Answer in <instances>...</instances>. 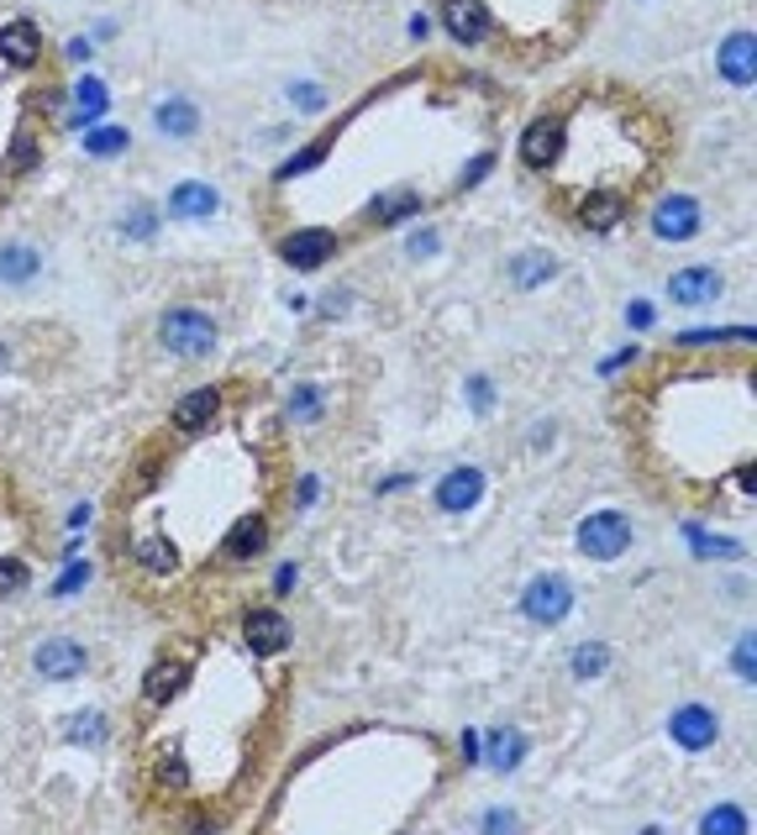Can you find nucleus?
Instances as JSON below:
<instances>
[{"label": "nucleus", "mask_w": 757, "mask_h": 835, "mask_svg": "<svg viewBox=\"0 0 757 835\" xmlns=\"http://www.w3.org/2000/svg\"><path fill=\"white\" fill-rule=\"evenodd\" d=\"M158 342L174 353V358H211L216 353V321L195 305H174L158 316Z\"/></svg>", "instance_id": "nucleus-1"}, {"label": "nucleus", "mask_w": 757, "mask_h": 835, "mask_svg": "<svg viewBox=\"0 0 757 835\" xmlns=\"http://www.w3.org/2000/svg\"><path fill=\"white\" fill-rule=\"evenodd\" d=\"M574 541H578L584 557H595V563H615V557L632 547V520H626L621 509H595V515L578 520Z\"/></svg>", "instance_id": "nucleus-2"}, {"label": "nucleus", "mask_w": 757, "mask_h": 835, "mask_svg": "<svg viewBox=\"0 0 757 835\" xmlns=\"http://www.w3.org/2000/svg\"><path fill=\"white\" fill-rule=\"evenodd\" d=\"M521 610H526V621H532V626H558V621L574 610V584H569L563 573H542V578H532V584H526Z\"/></svg>", "instance_id": "nucleus-3"}, {"label": "nucleus", "mask_w": 757, "mask_h": 835, "mask_svg": "<svg viewBox=\"0 0 757 835\" xmlns=\"http://www.w3.org/2000/svg\"><path fill=\"white\" fill-rule=\"evenodd\" d=\"M705 226V210L695 195H663L652 210V237L658 242H689Z\"/></svg>", "instance_id": "nucleus-4"}, {"label": "nucleus", "mask_w": 757, "mask_h": 835, "mask_svg": "<svg viewBox=\"0 0 757 835\" xmlns=\"http://www.w3.org/2000/svg\"><path fill=\"white\" fill-rule=\"evenodd\" d=\"M668 736H673V746H684V751H705V746H716V736H721V715L710 704H679L668 715Z\"/></svg>", "instance_id": "nucleus-5"}, {"label": "nucleus", "mask_w": 757, "mask_h": 835, "mask_svg": "<svg viewBox=\"0 0 757 835\" xmlns=\"http://www.w3.org/2000/svg\"><path fill=\"white\" fill-rule=\"evenodd\" d=\"M32 667H37L42 678L63 684V678H80V673L90 667V652H85L80 641H69V636H48V641L32 652Z\"/></svg>", "instance_id": "nucleus-6"}, {"label": "nucleus", "mask_w": 757, "mask_h": 835, "mask_svg": "<svg viewBox=\"0 0 757 835\" xmlns=\"http://www.w3.org/2000/svg\"><path fill=\"white\" fill-rule=\"evenodd\" d=\"M563 137H569V126L558 116H537L526 132H521V158H526V169H552L558 158H563Z\"/></svg>", "instance_id": "nucleus-7"}, {"label": "nucleus", "mask_w": 757, "mask_h": 835, "mask_svg": "<svg viewBox=\"0 0 757 835\" xmlns=\"http://www.w3.org/2000/svg\"><path fill=\"white\" fill-rule=\"evenodd\" d=\"M716 69H721V79H727L731 90H753V79H757V37L753 32H731L727 42H721V53H716Z\"/></svg>", "instance_id": "nucleus-8"}, {"label": "nucleus", "mask_w": 757, "mask_h": 835, "mask_svg": "<svg viewBox=\"0 0 757 835\" xmlns=\"http://www.w3.org/2000/svg\"><path fill=\"white\" fill-rule=\"evenodd\" d=\"M332 253H337V232H327V226H301V232H290L279 242V258L290 269H321Z\"/></svg>", "instance_id": "nucleus-9"}, {"label": "nucleus", "mask_w": 757, "mask_h": 835, "mask_svg": "<svg viewBox=\"0 0 757 835\" xmlns=\"http://www.w3.org/2000/svg\"><path fill=\"white\" fill-rule=\"evenodd\" d=\"M727 295V279L716 269H679L668 279V299L673 305H684V310H699V305H710V299Z\"/></svg>", "instance_id": "nucleus-10"}, {"label": "nucleus", "mask_w": 757, "mask_h": 835, "mask_svg": "<svg viewBox=\"0 0 757 835\" xmlns=\"http://www.w3.org/2000/svg\"><path fill=\"white\" fill-rule=\"evenodd\" d=\"M152 132H158L163 143H190V137L200 132V106L184 100V95L158 100V106H152Z\"/></svg>", "instance_id": "nucleus-11"}, {"label": "nucleus", "mask_w": 757, "mask_h": 835, "mask_svg": "<svg viewBox=\"0 0 757 835\" xmlns=\"http://www.w3.org/2000/svg\"><path fill=\"white\" fill-rule=\"evenodd\" d=\"M442 27H448V37H453V42H463V48L485 42V37H489L485 0H442Z\"/></svg>", "instance_id": "nucleus-12"}, {"label": "nucleus", "mask_w": 757, "mask_h": 835, "mask_svg": "<svg viewBox=\"0 0 757 835\" xmlns=\"http://www.w3.org/2000/svg\"><path fill=\"white\" fill-rule=\"evenodd\" d=\"M243 636H247V647H253L258 656H273V652L290 647V621H284L279 610H247Z\"/></svg>", "instance_id": "nucleus-13"}, {"label": "nucleus", "mask_w": 757, "mask_h": 835, "mask_svg": "<svg viewBox=\"0 0 757 835\" xmlns=\"http://www.w3.org/2000/svg\"><path fill=\"white\" fill-rule=\"evenodd\" d=\"M479 494H485V474H479V468H453V474L437 483V505L448 509V515L474 509L479 505Z\"/></svg>", "instance_id": "nucleus-14"}, {"label": "nucleus", "mask_w": 757, "mask_h": 835, "mask_svg": "<svg viewBox=\"0 0 757 835\" xmlns=\"http://www.w3.org/2000/svg\"><path fill=\"white\" fill-rule=\"evenodd\" d=\"M621 216H626V195L621 189H589L584 200H578V226H589V232H610V226H621Z\"/></svg>", "instance_id": "nucleus-15"}, {"label": "nucleus", "mask_w": 757, "mask_h": 835, "mask_svg": "<svg viewBox=\"0 0 757 835\" xmlns=\"http://www.w3.org/2000/svg\"><path fill=\"white\" fill-rule=\"evenodd\" d=\"M221 210V195H216L211 184L200 180H184L169 189V216H180V221H206V216H216Z\"/></svg>", "instance_id": "nucleus-16"}, {"label": "nucleus", "mask_w": 757, "mask_h": 835, "mask_svg": "<svg viewBox=\"0 0 757 835\" xmlns=\"http://www.w3.org/2000/svg\"><path fill=\"white\" fill-rule=\"evenodd\" d=\"M0 59L11 63V69H32V63L42 59V32L32 27V22H5L0 27Z\"/></svg>", "instance_id": "nucleus-17"}, {"label": "nucleus", "mask_w": 757, "mask_h": 835, "mask_svg": "<svg viewBox=\"0 0 757 835\" xmlns=\"http://www.w3.org/2000/svg\"><path fill=\"white\" fill-rule=\"evenodd\" d=\"M42 269V253L32 242H0V284H32Z\"/></svg>", "instance_id": "nucleus-18"}, {"label": "nucleus", "mask_w": 757, "mask_h": 835, "mask_svg": "<svg viewBox=\"0 0 757 835\" xmlns=\"http://www.w3.org/2000/svg\"><path fill=\"white\" fill-rule=\"evenodd\" d=\"M106 106H111V90L95 79V74H85V79H74V116H69V126H95V121L106 116Z\"/></svg>", "instance_id": "nucleus-19"}, {"label": "nucleus", "mask_w": 757, "mask_h": 835, "mask_svg": "<svg viewBox=\"0 0 757 835\" xmlns=\"http://www.w3.org/2000/svg\"><path fill=\"white\" fill-rule=\"evenodd\" d=\"M221 410V394L216 389H195V394H184L180 405H174V426L180 431H206Z\"/></svg>", "instance_id": "nucleus-20"}, {"label": "nucleus", "mask_w": 757, "mask_h": 835, "mask_svg": "<svg viewBox=\"0 0 757 835\" xmlns=\"http://www.w3.org/2000/svg\"><path fill=\"white\" fill-rule=\"evenodd\" d=\"M485 757H489V768H495V773H515V768H521V757H526V736H521L515 725H500V730H489Z\"/></svg>", "instance_id": "nucleus-21"}, {"label": "nucleus", "mask_w": 757, "mask_h": 835, "mask_svg": "<svg viewBox=\"0 0 757 835\" xmlns=\"http://www.w3.org/2000/svg\"><path fill=\"white\" fill-rule=\"evenodd\" d=\"M416 210H422V195H416V189H384V195L368 200V221H374V226H394V221H405V216H416Z\"/></svg>", "instance_id": "nucleus-22"}, {"label": "nucleus", "mask_w": 757, "mask_h": 835, "mask_svg": "<svg viewBox=\"0 0 757 835\" xmlns=\"http://www.w3.org/2000/svg\"><path fill=\"white\" fill-rule=\"evenodd\" d=\"M264 541H269V526H264L258 515H243V520L227 531V557H232V563H253V557L264 552Z\"/></svg>", "instance_id": "nucleus-23"}, {"label": "nucleus", "mask_w": 757, "mask_h": 835, "mask_svg": "<svg viewBox=\"0 0 757 835\" xmlns=\"http://www.w3.org/2000/svg\"><path fill=\"white\" fill-rule=\"evenodd\" d=\"M184 684H190V667H184V662H152L143 693H148V704H169Z\"/></svg>", "instance_id": "nucleus-24"}, {"label": "nucleus", "mask_w": 757, "mask_h": 835, "mask_svg": "<svg viewBox=\"0 0 757 835\" xmlns=\"http://www.w3.org/2000/svg\"><path fill=\"white\" fill-rule=\"evenodd\" d=\"M126 148H132V132H126V126H111V121L85 126V152H90V158H122Z\"/></svg>", "instance_id": "nucleus-25"}, {"label": "nucleus", "mask_w": 757, "mask_h": 835, "mask_svg": "<svg viewBox=\"0 0 757 835\" xmlns=\"http://www.w3.org/2000/svg\"><path fill=\"white\" fill-rule=\"evenodd\" d=\"M747 831H753V820L736 805H716L699 814V835H747Z\"/></svg>", "instance_id": "nucleus-26"}, {"label": "nucleus", "mask_w": 757, "mask_h": 835, "mask_svg": "<svg viewBox=\"0 0 757 835\" xmlns=\"http://www.w3.org/2000/svg\"><path fill=\"white\" fill-rule=\"evenodd\" d=\"M137 563L163 578V573H174V567H180V552H174V541H169V537H143V541H137Z\"/></svg>", "instance_id": "nucleus-27"}, {"label": "nucleus", "mask_w": 757, "mask_h": 835, "mask_svg": "<svg viewBox=\"0 0 757 835\" xmlns=\"http://www.w3.org/2000/svg\"><path fill=\"white\" fill-rule=\"evenodd\" d=\"M689 541H695V557H721V563H742V557H747L742 541L710 537V531H699V526H689Z\"/></svg>", "instance_id": "nucleus-28"}, {"label": "nucleus", "mask_w": 757, "mask_h": 835, "mask_svg": "<svg viewBox=\"0 0 757 835\" xmlns=\"http://www.w3.org/2000/svg\"><path fill=\"white\" fill-rule=\"evenodd\" d=\"M569 667H574V678H600L610 667V647L606 641H578L574 656H569Z\"/></svg>", "instance_id": "nucleus-29"}, {"label": "nucleus", "mask_w": 757, "mask_h": 835, "mask_svg": "<svg viewBox=\"0 0 757 835\" xmlns=\"http://www.w3.org/2000/svg\"><path fill=\"white\" fill-rule=\"evenodd\" d=\"M552 273H558V263H552L547 253H526V258L511 269V279L521 284V290H537V284H542V279H552Z\"/></svg>", "instance_id": "nucleus-30"}, {"label": "nucleus", "mask_w": 757, "mask_h": 835, "mask_svg": "<svg viewBox=\"0 0 757 835\" xmlns=\"http://www.w3.org/2000/svg\"><path fill=\"white\" fill-rule=\"evenodd\" d=\"M69 741L74 746H100L106 741V720H100V710H80V715L69 720Z\"/></svg>", "instance_id": "nucleus-31"}, {"label": "nucleus", "mask_w": 757, "mask_h": 835, "mask_svg": "<svg viewBox=\"0 0 757 835\" xmlns=\"http://www.w3.org/2000/svg\"><path fill=\"white\" fill-rule=\"evenodd\" d=\"M731 667H736L742 684H753L757 678V636L753 630H742V641H736V652H731Z\"/></svg>", "instance_id": "nucleus-32"}, {"label": "nucleus", "mask_w": 757, "mask_h": 835, "mask_svg": "<svg viewBox=\"0 0 757 835\" xmlns=\"http://www.w3.org/2000/svg\"><path fill=\"white\" fill-rule=\"evenodd\" d=\"M152 226H158V216H152L148 206H132V210L122 216V232H126V237H137V242H148Z\"/></svg>", "instance_id": "nucleus-33"}, {"label": "nucleus", "mask_w": 757, "mask_h": 835, "mask_svg": "<svg viewBox=\"0 0 757 835\" xmlns=\"http://www.w3.org/2000/svg\"><path fill=\"white\" fill-rule=\"evenodd\" d=\"M321 158H327V143H310V148H301L290 163H284V169H279V180H295V174H305V169H310V163H321Z\"/></svg>", "instance_id": "nucleus-34"}, {"label": "nucleus", "mask_w": 757, "mask_h": 835, "mask_svg": "<svg viewBox=\"0 0 757 835\" xmlns=\"http://www.w3.org/2000/svg\"><path fill=\"white\" fill-rule=\"evenodd\" d=\"M290 416H295V420H316V416H321V394H316L310 384L295 389V394H290Z\"/></svg>", "instance_id": "nucleus-35"}, {"label": "nucleus", "mask_w": 757, "mask_h": 835, "mask_svg": "<svg viewBox=\"0 0 757 835\" xmlns=\"http://www.w3.org/2000/svg\"><path fill=\"white\" fill-rule=\"evenodd\" d=\"M290 100H295L301 111H321V106H327V95L316 90V85H290Z\"/></svg>", "instance_id": "nucleus-36"}, {"label": "nucleus", "mask_w": 757, "mask_h": 835, "mask_svg": "<svg viewBox=\"0 0 757 835\" xmlns=\"http://www.w3.org/2000/svg\"><path fill=\"white\" fill-rule=\"evenodd\" d=\"M158 783H174V788H184V762L169 751L163 762H158Z\"/></svg>", "instance_id": "nucleus-37"}, {"label": "nucleus", "mask_w": 757, "mask_h": 835, "mask_svg": "<svg viewBox=\"0 0 757 835\" xmlns=\"http://www.w3.org/2000/svg\"><path fill=\"white\" fill-rule=\"evenodd\" d=\"M16 584H27V567H22V563H0V594H11Z\"/></svg>", "instance_id": "nucleus-38"}, {"label": "nucleus", "mask_w": 757, "mask_h": 835, "mask_svg": "<svg viewBox=\"0 0 757 835\" xmlns=\"http://www.w3.org/2000/svg\"><path fill=\"white\" fill-rule=\"evenodd\" d=\"M85 578H90V567H85V563H74V567H69V573L59 578V589H53V594H74V589H80Z\"/></svg>", "instance_id": "nucleus-39"}, {"label": "nucleus", "mask_w": 757, "mask_h": 835, "mask_svg": "<svg viewBox=\"0 0 757 835\" xmlns=\"http://www.w3.org/2000/svg\"><path fill=\"white\" fill-rule=\"evenodd\" d=\"M32 158H37V143H32V137H16V148H11V163H16V169H32Z\"/></svg>", "instance_id": "nucleus-40"}, {"label": "nucleus", "mask_w": 757, "mask_h": 835, "mask_svg": "<svg viewBox=\"0 0 757 835\" xmlns=\"http://www.w3.org/2000/svg\"><path fill=\"white\" fill-rule=\"evenodd\" d=\"M295 578H301V573H295V563H284L279 573H273V594H295Z\"/></svg>", "instance_id": "nucleus-41"}, {"label": "nucleus", "mask_w": 757, "mask_h": 835, "mask_svg": "<svg viewBox=\"0 0 757 835\" xmlns=\"http://www.w3.org/2000/svg\"><path fill=\"white\" fill-rule=\"evenodd\" d=\"M489 394H495V389H489V379H474V384H468V400H474V410H479V416L489 410Z\"/></svg>", "instance_id": "nucleus-42"}, {"label": "nucleus", "mask_w": 757, "mask_h": 835, "mask_svg": "<svg viewBox=\"0 0 757 835\" xmlns=\"http://www.w3.org/2000/svg\"><path fill=\"white\" fill-rule=\"evenodd\" d=\"M347 310V290H327V299H321V316H342Z\"/></svg>", "instance_id": "nucleus-43"}, {"label": "nucleus", "mask_w": 757, "mask_h": 835, "mask_svg": "<svg viewBox=\"0 0 757 835\" xmlns=\"http://www.w3.org/2000/svg\"><path fill=\"white\" fill-rule=\"evenodd\" d=\"M411 253H416V258L437 253V232H416V237H411Z\"/></svg>", "instance_id": "nucleus-44"}, {"label": "nucleus", "mask_w": 757, "mask_h": 835, "mask_svg": "<svg viewBox=\"0 0 757 835\" xmlns=\"http://www.w3.org/2000/svg\"><path fill=\"white\" fill-rule=\"evenodd\" d=\"M511 825H515V814H505V809H495L485 820V831H511Z\"/></svg>", "instance_id": "nucleus-45"}, {"label": "nucleus", "mask_w": 757, "mask_h": 835, "mask_svg": "<svg viewBox=\"0 0 757 835\" xmlns=\"http://www.w3.org/2000/svg\"><path fill=\"white\" fill-rule=\"evenodd\" d=\"M90 53H95L90 37H74V42H69V59H90Z\"/></svg>", "instance_id": "nucleus-46"}, {"label": "nucleus", "mask_w": 757, "mask_h": 835, "mask_svg": "<svg viewBox=\"0 0 757 835\" xmlns=\"http://www.w3.org/2000/svg\"><path fill=\"white\" fill-rule=\"evenodd\" d=\"M626 321H632V327H652V310H647V305H632Z\"/></svg>", "instance_id": "nucleus-47"}, {"label": "nucleus", "mask_w": 757, "mask_h": 835, "mask_svg": "<svg viewBox=\"0 0 757 835\" xmlns=\"http://www.w3.org/2000/svg\"><path fill=\"white\" fill-rule=\"evenodd\" d=\"M426 32H431V22H426V16H411V37H422L426 42Z\"/></svg>", "instance_id": "nucleus-48"}]
</instances>
